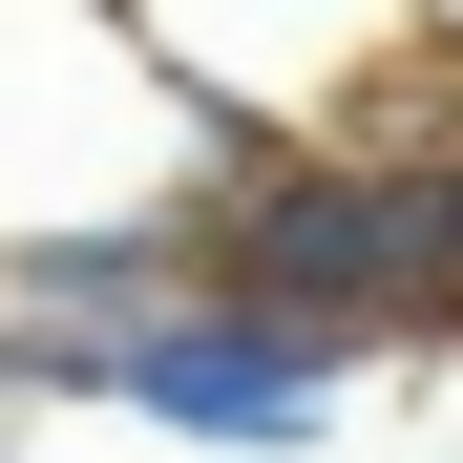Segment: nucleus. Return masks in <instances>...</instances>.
<instances>
[{
  "instance_id": "nucleus-1",
  "label": "nucleus",
  "mask_w": 463,
  "mask_h": 463,
  "mask_svg": "<svg viewBox=\"0 0 463 463\" xmlns=\"http://www.w3.org/2000/svg\"><path fill=\"white\" fill-rule=\"evenodd\" d=\"M190 295H232V317L274 337H463V274H442V169L421 127H295V147H232V169L190 190Z\"/></svg>"
},
{
  "instance_id": "nucleus-2",
  "label": "nucleus",
  "mask_w": 463,
  "mask_h": 463,
  "mask_svg": "<svg viewBox=\"0 0 463 463\" xmlns=\"http://www.w3.org/2000/svg\"><path fill=\"white\" fill-rule=\"evenodd\" d=\"M106 22L169 63L232 147H295V127H358V85L401 63L421 0H106Z\"/></svg>"
}]
</instances>
